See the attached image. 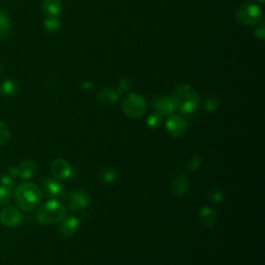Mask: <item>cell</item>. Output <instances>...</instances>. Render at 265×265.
<instances>
[{"label":"cell","instance_id":"1","mask_svg":"<svg viewBox=\"0 0 265 265\" xmlns=\"http://www.w3.org/2000/svg\"><path fill=\"white\" fill-rule=\"evenodd\" d=\"M17 205L24 211L36 209L43 199L42 190L31 182H23L14 192Z\"/></svg>","mask_w":265,"mask_h":265},{"label":"cell","instance_id":"2","mask_svg":"<svg viewBox=\"0 0 265 265\" xmlns=\"http://www.w3.org/2000/svg\"><path fill=\"white\" fill-rule=\"evenodd\" d=\"M175 109L184 114L194 113L200 103L197 91L189 84H180L175 87L172 95Z\"/></svg>","mask_w":265,"mask_h":265},{"label":"cell","instance_id":"3","mask_svg":"<svg viewBox=\"0 0 265 265\" xmlns=\"http://www.w3.org/2000/svg\"><path fill=\"white\" fill-rule=\"evenodd\" d=\"M66 217V206L57 199H51L37 211V219L43 225H52L61 222Z\"/></svg>","mask_w":265,"mask_h":265},{"label":"cell","instance_id":"4","mask_svg":"<svg viewBox=\"0 0 265 265\" xmlns=\"http://www.w3.org/2000/svg\"><path fill=\"white\" fill-rule=\"evenodd\" d=\"M145 98L138 94H128L122 102V110L130 118H139L146 111Z\"/></svg>","mask_w":265,"mask_h":265},{"label":"cell","instance_id":"5","mask_svg":"<svg viewBox=\"0 0 265 265\" xmlns=\"http://www.w3.org/2000/svg\"><path fill=\"white\" fill-rule=\"evenodd\" d=\"M262 13L257 5L245 3L236 10V19L244 25H256L260 22Z\"/></svg>","mask_w":265,"mask_h":265},{"label":"cell","instance_id":"6","mask_svg":"<svg viewBox=\"0 0 265 265\" xmlns=\"http://www.w3.org/2000/svg\"><path fill=\"white\" fill-rule=\"evenodd\" d=\"M66 203L72 210L84 209L90 205L91 199L86 190H77L66 196Z\"/></svg>","mask_w":265,"mask_h":265},{"label":"cell","instance_id":"7","mask_svg":"<svg viewBox=\"0 0 265 265\" xmlns=\"http://www.w3.org/2000/svg\"><path fill=\"white\" fill-rule=\"evenodd\" d=\"M166 129L169 132V135L175 139L182 138L187 132L188 123L184 117L179 115H171L166 121Z\"/></svg>","mask_w":265,"mask_h":265},{"label":"cell","instance_id":"8","mask_svg":"<svg viewBox=\"0 0 265 265\" xmlns=\"http://www.w3.org/2000/svg\"><path fill=\"white\" fill-rule=\"evenodd\" d=\"M152 107L154 111L162 116L171 115L175 110L173 99L169 95L158 94L152 99Z\"/></svg>","mask_w":265,"mask_h":265},{"label":"cell","instance_id":"9","mask_svg":"<svg viewBox=\"0 0 265 265\" xmlns=\"http://www.w3.org/2000/svg\"><path fill=\"white\" fill-rule=\"evenodd\" d=\"M51 172L53 177L58 180H68L74 175L73 167L64 159H56L51 164Z\"/></svg>","mask_w":265,"mask_h":265},{"label":"cell","instance_id":"10","mask_svg":"<svg viewBox=\"0 0 265 265\" xmlns=\"http://www.w3.org/2000/svg\"><path fill=\"white\" fill-rule=\"evenodd\" d=\"M22 213L18 208L14 206H7L0 212V222L6 227L15 228L22 223Z\"/></svg>","mask_w":265,"mask_h":265},{"label":"cell","instance_id":"11","mask_svg":"<svg viewBox=\"0 0 265 265\" xmlns=\"http://www.w3.org/2000/svg\"><path fill=\"white\" fill-rule=\"evenodd\" d=\"M43 190L46 197L50 199H56L63 195L64 189L60 182V180L56 179L55 177H46L43 182Z\"/></svg>","mask_w":265,"mask_h":265},{"label":"cell","instance_id":"12","mask_svg":"<svg viewBox=\"0 0 265 265\" xmlns=\"http://www.w3.org/2000/svg\"><path fill=\"white\" fill-rule=\"evenodd\" d=\"M171 192L177 197L185 196L190 190V182L186 174L177 173L171 180L170 184Z\"/></svg>","mask_w":265,"mask_h":265},{"label":"cell","instance_id":"13","mask_svg":"<svg viewBox=\"0 0 265 265\" xmlns=\"http://www.w3.org/2000/svg\"><path fill=\"white\" fill-rule=\"evenodd\" d=\"M19 177L24 180H29L36 176L38 173V165L32 160H25L18 166Z\"/></svg>","mask_w":265,"mask_h":265},{"label":"cell","instance_id":"14","mask_svg":"<svg viewBox=\"0 0 265 265\" xmlns=\"http://www.w3.org/2000/svg\"><path fill=\"white\" fill-rule=\"evenodd\" d=\"M80 227V221L76 217H68L61 221L59 231L63 236H72L78 231Z\"/></svg>","mask_w":265,"mask_h":265},{"label":"cell","instance_id":"15","mask_svg":"<svg viewBox=\"0 0 265 265\" xmlns=\"http://www.w3.org/2000/svg\"><path fill=\"white\" fill-rule=\"evenodd\" d=\"M198 217L200 223L206 228H212L217 224V213L209 206L201 207V209L199 210Z\"/></svg>","mask_w":265,"mask_h":265},{"label":"cell","instance_id":"16","mask_svg":"<svg viewBox=\"0 0 265 265\" xmlns=\"http://www.w3.org/2000/svg\"><path fill=\"white\" fill-rule=\"evenodd\" d=\"M42 9L49 18H56L62 11L60 0H43Z\"/></svg>","mask_w":265,"mask_h":265},{"label":"cell","instance_id":"17","mask_svg":"<svg viewBox=\"0 0 265 265\" xmlns=\"http://www.w3.org/2000/svg\"><path fill=\"white\" fill-rule=\"evenodd\" d=\"M19 91L18 83L12 79H7L0 83V94L6 97H13Z\"/></svg>","mask_w":265,"mask_h":265},{"label":"cell","instance_id":"18","mask_svg":"<svg viewBox=\"0 0 265 265\" xmlns=\"http://www.w3.org/2000/svg\"><path fill=\"white\" fill-rule=\"evenodd\" d=\"M11 31V18L10 15L4 11L0 10V39H7Z\"/></svg>","mask_w":265,"mask_h":265},{"label":"cell","instance_id":"19","mask_svg":"<svg viewBox=\"0 0 265 265\" xmlns=\"http://www.w3.org/2000/svg\"><path fill=\"white\" fill-rule=\"evenodd\" d=\"M97 99L103 104H113L118 99V94L112 89H102L97 93Z\"/></svg>","mask_w":265,"mask_h":265},{"label":"cell","instance_id":"20","mask_svg":"<svg viewBox=\"0 0 265 265\" xmlns=\"http://www.w3.org/2000/svg\"><path fill=\"white\" fill-rule=\"evenodd\" d=\"M116 177H117V172L113 167H105L98 172V179L104 184H111V182L115 181Z\"/></svg>","mask_w":265,"mask_h":265},{"label":"cell","instance_id":"21","mask_svg":"<svg viewBox=\"0 0 265 265\" xmlns=\"http://www.w3.org/2000/svg\"><path fill=\"white\" fill-rule=\"evenodd\" d=\"M14 197V190L12 187L0 185V206L8 205Z\"/></svg>","mask_w":265,"mask_h":265},{"label":"cell","instance_id":"22","mask_svg":"<svg viewBox=\"0 0 265 265\" xmlns=\"http://www.w3.org/2000/svg\"><path fill=\"white\" fill-rule=\"evenodd\" d=\"M163 122V116L158 113H153L147 117L146 119V125L153 129L159 127Z\"/></svg>","mask_w":265,"mask_h":265},{"label":"cell","instance_id":"23","mask_svg":"<svg viewBox=\"0 0 265 265\" xmlns=\"http://www.w3.org/2000/svg\"><path fill=\"white\" fill-rule=\"evenodd\" d=\"M201 164H202V159L195 155L193 157H191L188 161H187V169L191 172H195L197 171L199 168L201 167Z\"/></svg>","mask_w":265,"mask_h":265},{"label":"cell","instance_id":"24","mask_svg":"<svg viewBox=\"0 0 265 265\" xmlns=\"http://www.w3.org/2000/svg\"><path fill=\"white\" fill-rule=\"evenodd\" d=\"M11 139V130L9 128V126L3 122L0 121V146H4L6 145Z\"/></svg>","mask_w":265,"mask_h":265},{"label":"cell","instance_id":"25","mask_svg":"<svg viewBox=\"0 0 265 265\" xmlns=\"http://www.w3.org/2000/svg\"><path fill=\"white\" fill-rule=\"evenodd\" d=\"M208 197H209V200L211 202L221 203L224 200V192L220 188L214 187L209 191Z\"/></svg>","mask_w":265,"mask_h":265},{"label":"cell","instance_id":"26","mask_svg":"<svg viewBox=\"0 0 265 265\" xmlns=\"http://www.w3.org/2000/svg\"><path fill=\"white\" fill-rule=\"evenodd\" d=\"M60 27V22L56 18H48L45 21V28L49 32H55L59 29Z\"/></svg>","mask_w":265,"mask_h":265},{"label":"cell","instance_id":"27","mask_svg":"<svg viewBox=\"0 0 265 265\" xmlns=\"http://www.w3.org/2000/svg\"><path fill=\"white\" fill-rule=\"evenodd\" d=\"M219 106H220V103L217 98H208L205 102L204 108L208 112H214L215 110H218Z\"/></svg>","mask_w":265,"mask_h":265},{"label":"cell","instance_id":"28","mask_svg":"<svg viewBox=\"0 0 265 265\" xmlns=\"http://www.w3.org/2000/svg\"><path fill=\"white\" fill-rule=\"evenodd\" d=\"M0 185H2V186H6V187H12L13 188L14 179H13V177L11 175L6 174V175L0 177Z\"/></svg>","mask_w":265,"mask_h":265},{"label":"cell","instance_id":"29","mask_svg":"<svg viewBox=\"0 0 265 265\" xmlns=\"http://www.w3.org/2000/svg\"><path fill=\"white\" fill-rule=\"evenodd\" d=\"M255 36L257 38H259L260 40H263L265 37V31H264V26L263 24H261L259 27H257V29L255 30Z\"/></svg>","mask_w":265,"mask_h":265},{"label":"cell","instance_id":"30","mask_svg":"<svg viewBox=\"0 0 265 265\" xmlns=\"http://www.w3.org/2000/svg\"><path fill=\"white\" fill-rule=\"evenodd\" d=\"M9 175H11L13 178L14 177H19V171H18V167H15V166H13V167H11L9 169Z\"/></svg>","mask_w":265,"mask_h":265},{"label":"cell","instance_id":"31","mask_svg":"<svg viewBox=\"0 0 265 265\" xmlns=\"http://www.w3.org/2000/svg\"><path fill=\"white\" fill-rule=\"evenodd\" d=\"M256 2H259V3H263L264 0H256Z\"/></svg>","mask_w":265,"mask_h":265}]
</instances>
